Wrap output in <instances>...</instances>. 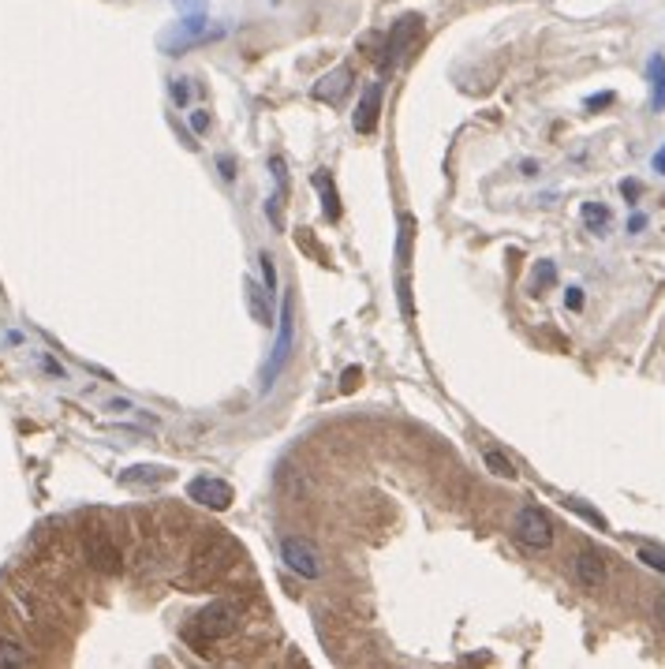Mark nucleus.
Instances as JSON below:
<instances>
[{
    "mask_svg": "<svg viewBox=\"0 0 665 669\" xmlns=\"http://www.w3.org/2000/svg\"><path fill=\"white\" fill-rule=\"evenodd\" d=\"M109 408H113V412H131V404H128V400H113Z\"/></svg>",
    "mask_w": 665,
    "mask_h": 669,
    "instance_id": "34",
    "label": "nucleus"
},
{
    "mask_svg": "<svg viewBox=\"0 0 665 669\" xmlns=\"http://www.w3.org/2000/svg\"><path fill=\"white\" fill-rule=\"evenodd\" d=\"M187 98H191V90H187V83H184V79H176V83H172V101H176V105H184Z\"/></svg>",
    "mask_w": 665,
    "mask_h": 669,
    "instance_id": "26",
    "label": "nucleus"
},
{
    "mask_svg": "<svg viewBox=\"0 0 665 669\" xmlns=\"http://www.w3.org/2000/svg\"><path fill=\"white\" fill-rule=\"evenodd\" d=\"M572 572H576V580H580L587 591H598V587L606 584V561H602L595 550H583V554L572 561Z\"/></svg>",
    "mask_w": 665,
    "mask_h": 669,
    "instance_id": "12",
    "label": "nucleus"
},
{
    "mask_svg": "<svg viewBox=\"0 0 665 669\" xmlns=\"http://www.w3.org/2000/svg\"><path fill=\"white\" fill-rule=\"evenodd\" d=\"M187 498L199 501V505H206V509H213V513H225L236 494H232V486H228L225 479L199 475V479H191V483H187Z\"/></svg>",
    "mask_w": 665,
    "mask_h": 669,
    "instance_id": "6",
    "label": "nucleus"
},
{
    "mask_svg": "<svg viewBox=\"0 0 665 669\" xmlns=\"http://www.w3.org/2000/svg\"><path fill=\"white\" fill-rule=\"evenodd\" d=\"M243 299L258 326H273V296L266 292V285H258L255 277H243Z\"/></svg>",
    "mask_w": 665,
    "mask_h": 669,
    "instance_id": "11",
    "label": "nucleus"
},
{
    "mask_svg": "<svg viewBox=\"0 0 665 669\" xmlns=\"http://www.w3.org/2000/svg\"><path fill=\"white\" fill-rule=\"evenodd\" d=\"M643 225H647V217H643V214H636V217H632V221H628V228H632V232H639V228H643Z\"/></svg>",
    "mask_w": 665,
    "mask_h": 669,
    "instance_id": "33",
    "label": "nucleus"
},
{
    "mask_svg": "<svg viewBox=\"0 0 665 669\" xmlns=\"http://www.w3.org/2000/svg\"><path fill=\"white\" fill-rule=\"evenodd\" d=\"M621 191H624V199H636V195H639V184H628V180H624Z\"/></svg>",
    "mask_w": 665,
    "mask_h": 669,
    "instance_id": "32",
    "label": "nucleus"
},
{
    "mask_svg": "<svg viewBox=\"0 0 665 669\" xmlns=\"http://www.w3.org/2000/svg\"><path fill=\"white\" fill-rule=\"evenodd\" d=\"M565 307H568V311H580V307H583V292H580V288H568V292H565Z\"/></svg>",
    "mask_w": 665,
    "mask_h": 669,
    "instance_id": "27",
    "label": "nucleus"
},
{
    "mask_svg": "<svg viewBox=\"0 0 665 669\" xmlns=\"http://www.w3.org/2000/svg\"><path fill=\"white\" fill-rule=\"evenodd\" d=\"M269 169H273V176H277V187H281V195H284V191H288V172H284V161H281V157H273V161H269Z\"/></svg>",
    "mask_w": 665,
    "mask_h": 669,
    "instance_id": "22",
    "label": "nucleus"
},
{
    "mask_svg": "<svg viewBox=\"0 0 665 669\" xmlns=\"http://www.w3.org/2000/svg\"><path fill=\"white\" fill-rule=\"evenodd\" d=\"M221 176H225V180H232V176H236V165H232V157H221Z\"/></svg>",
    "mask_w": 665,
    "mask_h": 669,
    "instance_id": "29",
    "label": "nucleus"
},
{
    "mask_svg": "<svg viewBox=\"0 0 665 669\" xmlns=\"http://www.w3.org/2000/svg\"><path fill=\"white\" fill-rule=\"evenodd\" d=\"M411 228H415V217L404 214L400 217V236H397V262H400V307L411 318V292H408V258H411Z\"/></svg>",
    "mask_w": 665,
    "mask_h": 669,
    "instance_id": "10",
    "label": "nucleus"
},
{
    "mask_svg": "<svg viewBox=\"0 0 665 669\" xmlns=\"http://www.w3.org/2000/svg\"><path fill=\"white\" fill-rule=\"evenodd\" d=\"M124 483H165L169 479V471L165 468H131L120 475Z\"/></svg>",
    "mask_w": 665,
    "mask_h": 669,
    "instance_id": "17",
    "label": "nucleus"
},
{
    "mask_svg": "<svg viewBox=\"0 0 665 669\" xmlns=\"http://www.w3.org/2000/svg\"><path fill=\"white\" fill-rule=\"evenodd\" d=\"M654 617H658V621L665 625V591L658 595V602H654Z\"/></svg>",
    "mask_w": 665,
    "mask_h": 669,
    "instance_id": "31",
    "label": "nucleus"
},
{
    "mask_svg": "<svg viewBox=\"0 0 665 669\" xmlns=\"http://www.w3.org/2000/svg\"><path fill=\"white\" fill-rule=\"evenodd\" d=\"M191 131H195V135H202V131H210V113H202V109H195V113H191Z\"/></svg>",
    "mask_w": 665,
    "mask_h": 669,
    "instance_id": "24",
    "label": "nucleus"
},
{
    "mask_svg": "<svg viewBox=\"0 0 665 669\" xmlns=\"http://www.w3.org/2000/svg\"><path fill=\"white\" fill-rule=\"evenodd\" d=\"M583 225L602 236V232L609 228V210L606 206H598V202H583Z\"/></svg>",
    "mask_w": 665,
    "mask_h": 669,
    "instance_id": "14",
    "label": "nucleus"
},
{
    "mask_svg": "<svg viewBox=\"0 0 665 669\" xmlns=\"http://www.w3.org/2000/svg\"><path fill=\"white\" fill-rule=\"evenodd\" d=\"M355 382H359V371H355V367H348V371H344V378H340V389H344V393H352Z\"/></svg>",
    "mask_w": 665,
    "mask_h": 669,
    "instance_id": "28",
    "label": "nucleus"
},
{
    "mask_svg": "<svg viewBox=\"0 0 665 669\" xmlns=\"http://www.w3.org/2000/svg\"><path fill=\"white\" fill-rule=\"evenodd\" d=\"M651 83H654V109H665V57H651Z\"/></svg>",
    "mask_w": 665,
    "mask_h": 669,
    "instance_id": "15",
    "label": "nucleus"
},
{
    "mask_svg": "<svg viewBox=\"0 0 665 669\" xmlns=\"http://www.w3.org/2000/svg\"><path fill=\"white\" fill-rule=\"evenodd\" d=\"M639 561H643L647 569L662 572V576H665V554H658V550H639Z\"/></svg>",
    "mask_w": 665,
    "mask_h": 669,
    "instance_id": "20",
    "label": "nucleus"
},
{
    "mask_svg": "<svg viewBox=\"0 0 665 669\" xmlns=\"http://www.w3.org/2000/svg\"><path fill=\"white\" fill-rule=\"evenodd\" d=\"M355 86V72L348 68V64H340V68H333V72H326L318 83H314V101H322V105H344V98L352 94Z\"/></svg>",
    "mask_w": 665,
    "mask_h": 669,
    "instance_id": "8",
    "label": "nucleus"
},
{
    "mask_svg": "<svg viewBox=\"0 0 665 669\" xmlns=\"http://www.w3.org/2000/svg\"><path fill=\"white\" fill-rule=\"evenodd\" d=\"M281 561L288 565V569L296 572V576H303V580H322V554H318V546H314L311 539H299V535H292V539L281 542Z\"/></svg>",
    "mask_w": 665,
    "mask_h": 669,
    "instance_id": "5",
    "label": "nucleus"
},
{
    "mask_svg": "<svg viewBox=\"0 0 665 669\" xmlns=\"http://www.w3.org/2000/svg\"><path fill=\"white\" fill-rule=\"evenodd\" d=\"M654 169L665 172V150H662V154H654Z\"/></svg>",
    "mask_w": 665,
    "mask_h": 669,
    "instance_id": "35",
    "label": "nucleus"
},
{
    "mask_svg": "<svg viewBox=\"0 0 665 669\" xmlns=\"http://www.w3.org/2000/svg\"><path fill=\"white\" fill-rule=\"evenodd\" d=\"M281 199H269L266 202V214H269V221H273V228H284V217H281V206H277Z\"/></svg>",
    "mask_w": 665,
    "mask_h": 669,
    "instance_id": "25",
    "label": "nucleus"
},
{
    "mask_svg": "<svg viewBox=\"0 0 665 669\" xmlns=\"http://www.w3.org/2000/svg\"><path fill=\"white\" fill-rule=\"evenodd\" d=\"M419 34H423V15H400L397 23L389 27V38H385V49H382V72H393L400 68V60L408 57L415 42H419Z\"/></svg>",
    "mask_w": 665,
    "mask_h": 669,
    "instance_id": "2",
    "label": "nucleus"
},
{
    "mask_svg": "<svg viewBox=\"0 0 665 669\" xmlns=\"http://www.w3.org/2000/svg\"><path fill=\"white\" fill-rule=\"evenodd\" d=\"M258 262H262V277H266V292H269V296H273V292H277V266H273V255H269V251H262V255H258Z\"/></svg>",
    "mask_w": 665,
    "mask_h": 669,
    "instance_id": "19",
    "label": "nucleus"
},
{
    "mask_svg": "<svg viewBox=\"0 0 665 669\" xmlns=\"http://www.w3.org/2000/svg\"><path fill=\"white\" fill-rule=\"evenodd\" d=\"M86 561H90V569L105 572V576H113V572H120V565H124V557H120V546H116L105 531H94V535H86Z\"/></svg>",
    "mask_w": 665,
    "mask_h": 669,
    "instance_id": "7",
    "label": "nucleus"
},
{
    "mask_svg": "<svg viewBox=\"0 0 665 669\" xmlns=\"http://www.w3.org/2000/svg\"><path fill=\"white\" fill-rule=\"evenodd\" d=\"M482 460H486V468L494 471V475H501V479H516V468H512V460H505L501 453H486Z\"/></svg>",
    "mask_w": 665,
    "mask_h": 669,
    "instance_id": "18",
    "label": "nucleus"
},
{
    "mask_svg": "<svg viewBox=\"0 0 665 669\" xmlns=\"http://www.w3.org/2000/svg\"><path fill=\"white\" fill-rule=\"evenodd\" d=\"M512 535H516V542H520V546H527V550H550V546H553L550 516L542 513L538 505H524V509L516 513Z\"/></svg>",
    "mask_w": 665,
    "mask_h": 669,
    "instance_id": "4",
    "label": "nucleus"
},
{
    "mask_svg": "<svg viewBox=\"0 0 665 669\" xmlns=\"http://www.w3.org/2000/svg\"><path fill=\"white\" fill-rule=\"evenodd\" d=\"M195 632L202 640H228V636L240 632V610L232 602H225V598H217L195 617Z\"/></svg>",
    "mask_w": 665,
    "mask_h": 669,
    "instance_id": "3",
    "label": "nucleus"
},
{
    "mask_svg": "<svg viewBox=\"0 0 665 669\" xmlns=\"http://www.w3.org/2000/svg\"><path fill=\"white\" fill-rule=\"evenodd\" d=\"M557 281V270H553V262H538V270H535V285H553Z\"/></svg>",
    "mask_w": 665,
    "mask_h": 669,
    "instance_id": "21",
    "label": "nucleus"
},
{
    "mask_svg": "<svg viewBox=\"0 0 665 669\" xmlns=\"http://www.w3.org/2000/svg\"><path fill=\"white\" fill-rule=\"evenodd\" d=\"M292 344H296V303H292V296H288L284 299V307H281V333H277L273 356H269L266 371H262V393H269L273 382L281 378V371L288 367V359H292Z\"/></svg>",
    "mask_w": 665,
    "mask_h": 669,
    "instance_id": "1",
    "label": "nucleus"
},
{
    "mask_svg": "<svg viewBox=\"0 0 665 669\" xmlns=\"http://www.w3.org/2000/svg\"><path fill=\"white\" fill-rule=\"evenodd\" d=\"M568 505H572V509H576V513H583V516H587V520H591V524L606 527V516H598L595 509H587V505H583V501H568Z\"/></svg>",
    "mask_w": 665,
    "mask_h": 669,
    "instance_id": "23",
    "label": "nucleus"
},
{
    "mask_svg": "<svg viewBox=\"0 0 665 669\" xmlns=\"http://www.w3.org/2000/svg\"><path fill=\"white\" fill-rule=\"evenodd\" d=\"M311 184H314V191L322 195V214H326L329 221H337V217H340V199H337V187H333V180H329L326 172H314Z\"/></svg>",
    "mask_w": 665,
    "mask_h": 669,
    "instance_id": "13",
    "label": "nucleus"
},
{
    "mask_svg": "<svg viewBox=\"0 0 665 669\" xmlns=\"http://www.w3.org/2000/svg\"><path fill=\"white\" fill-rule=\"evenodd\" d=\"M30 655L19 647L15 640H0V666L4 669H15V666H27Z\"/></svg>",
    "mask_w": 665,
    "mask_h": 669,
    "instance_id": "16",
    "label": "nucleus"
},
{
    "mask_svg": "<svg viewBox=\"0 0 665 669\" xmlns=\"http://www.w3.org/2000/svg\"><path fill=\"white\" fill-rule=\"evenodd\" d=\"M176 4H180L184 12H202V4H206V0H176Z\"/></svg>",
    "mask_w": 665,
    "mask_h": 669,
    "instance_id": "30",
    "label": "nucleus"
},
{
    "mask_svg": "<svg viewBox=\"0 0 665 669\" xmlns=\"http://www.w3.org/2000/svg\"><path fill=\"white\" fill-rule=\"evenodd\" d=\"M378 116H382V83H367V90L359 94V105H355L352 124L359 135H370L378 128Z\"/></svg>",
    "mask_w": 665,
    "mask_h": 669,
    "instance_id": "9",
    "label": "nucleus"
}]
</instances>
